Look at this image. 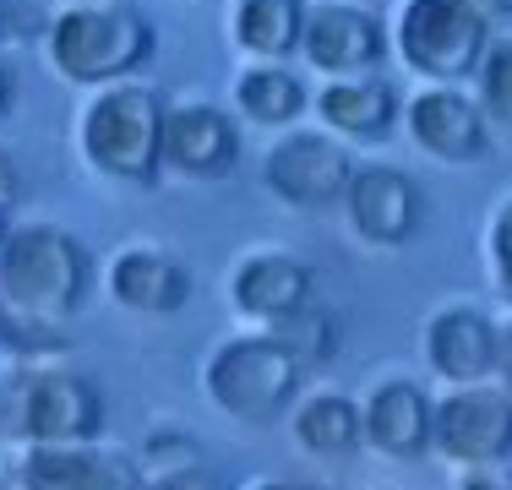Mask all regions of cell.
I'll list each match as a JSON object with an SVG mask.
<instances>
[{
    "label": "cell",
    "mask_w": 512,
    "mask_h": 490,
    "mask_svg": "<svg viewBox=\"0 0 512 490\" xmlns=\"http://www.w3.org/2000/svg\"><path fill=\"white\" fill-rule=\"evenodd\" d=\"M453 490H512V463H496V469H458Z\"/></svg>",
    "instance_id": "484cf974"
},
{
    "label": "cell",
    "mask_w": 512,
    "mask_h": 490,
    "mask_svg": "<svg viewBox=\"0 0 512 490\" xmlns=\"http://www.w3.org/2000/svg\"><path fill=\"white\" fill-rule=\"evenodd\" d=\"M382 490H393V485H382Z\"/></svg>",
    "instance_id": "836d02e7"
},
{
    "label": "cell",
    "mask_w": 512,
    "mask_h": 490,
    "mask_svg": "<svg viewBox=\"0 0 512 490\" xmlns=\"http://www.w3.org/2000/svg\"><path fill=\"white\" fill-rule=\"evenodd\" d=\"M311 365L300 360V349L273 327H246V333L218 338L213 349L202 354V398L213 403L224 420L246 425V431H262V425L289 420L300 387H306Z\"/></svg>",
    "instance_id": "7a4b0ae2"
},
{
    "label": "cell",
    "mask_w": 512,
    "mask_h": 490,
    "mask_svg": "<svg viewBox=\"0 0 512 490\" xmlns=\"http://www.w3.org/2000/svg\"><path fill=\"white\" fill-rule=\"evenodd\" d=\"M104 294L131 316H175L191 300V267L158 240H126L104 262Z\"/></svg>",
    "instance_id": "e0dca14e"
},
{
    "label": "cell",
    "mask_w": 512,
    "mask_h": 490,
    "mask_svg": "<svg viewBox=\"0 0 512 490\" xmlns=\"http://www.w3.org/2000/svg\"><path fill=\"white\" fill-rule=\"evenodd\" d=\"M311 115L322 131H333L338 142H382L398 131L404 115V93L382 77V71H365V77H333L311 93Z\"/></svg>",
    "instance_id": "ac0fdd59"
},
{
    "label": "cell",
    "mask_w": 512,
    "mask_h": 490,
    "mask_svg": "<svg viewBox=\"0 0 512 490\" xmlns=\"http://www.w3.org/2000/svg\"><path fill=\"white\" fill-rule=\"evenodd\" d=\"M436 398L414 376H376L360 392V447L387 463H414L431 452Z\"/></svg>",
    "instance_id": "2e32d148"
},
{
    "label": "cell",
    "mask_w": 512,
    "mask_h": 490,
    "mask_svg": "<svg viewBox=\"0 0 512 490\" xmlns=\"http://www.w3.org/2000/svg\"><path fill=\"white\" fill-rule=\"evenodd\" d=\"M480 262L491 289L512 305V191H502L491 207H485V224H480Z\"/></svg>",
    "instance_id": "603a6c76"
},
{
    "label": "cell",
    "mask_w": 512,
    "mask_h": 490,
    "mask_svg": "<svg viewBox=\"0 0 512 490\" xmlns=\"http://www.w3.org/2000/svg\"><path fill=\"white\" fill-rule=\"evenodd\" d=\"M431 452L447 469H496V463H512V392L502 382L436 392Z\"/></svg>",
    "instance_id": "ba28073f"
},
{
    "label": "cell",
    "mask_w": 512,
    "mask_h": 490,
    "mask_svg": "<svg viewBox=\"0 0 512 490\" xmlns=\"http://www.w3.org/2000/svg\"><path fill=\"white\" fill-rule=\"evenodd\" d=\"M398 126H404V137L431 164H447V169L480 164L491 153V120H485L480 98L463 88V82H420L404 98Z\"/></svg>",
    "instance_id": "30bf717a"
},
{
    "label": "cell",
    "mask_w": 512,
    "mask_h": 490,
    "mask_svg": "<svg viewBox=\"0 0 512 490\" xmlns=\"http://www.w3.org/2000/svg\"><path fill=\"white\" fill-rule=\"evenodd\" d=\"M6 109H11V66L0 60V115H6Z\"/></svg>",
    "instance_id": "4dcf8cb0"
},
{
    "label": "cell",
    "mask_w": 512,
    "mask_h": 490,
    "mask_svg": "<svg viewBox=\"0 0 512 490\" xmlns=\"http://www.w3.org/2000/svg\"><path fill=\"white\" fill-rule=\"evenodd\" d=\"M202 463V447L186 425H153L137 447V469L142 480H158V474H180V469H197Z\"/></svg>",
    "instance_id": "cb8c5ba5"
},
{
    "label": "cell",
    "mask_w": 512,
    "mask_h": 490,
    "mask_svg": "<svg viewBox=\"0 0 512 490\" xmlns=\"http://www.w3.org/2000/svg\"><path fill=\"white\" fill-rule=\"evenodd\" d=\"M387 22L365 0H311L306 28H300V60L322 82L333 77H365L387 60Z\"/></svg>",
    "instance_id": "8fae6325"
},
{
    "label": "cell",
    "mask_w": 512,
    "mask_h": 490,
    "mask_svg": "<svg viewBox=\"0 0 512 490\" xmlns=\"http://www.w3.org/2000/svg\"><path fill=\"white\" fill-rule=\"evenodd\" d=\"M164 104L153 82H109L77 109V153L109 186L153 191L164 180Z\"/></svg>",
    "instance_id": "3957f363"
},
{
    "label": "cell",
    "mask_w": 512,
    "mask_h": 490,
    "mask_svg": "<svg viewBox=\"0 0 512 490\" xmlns=\"http://www.w3.org/2000/svg\"><path fill=\"white\" fill-rule=\"evenodd\" d=\"M153 49L158 33L137 11V0H60L44 28V55L55 77L82 93L137 77L153 60Z\"/></svg>",
    "instance_id": "277c9868"
},
{
    "label": "cell",
    "mask_w": 512,
    "mask_h": 490,
    "mask_svg": "<svg viewBox=\"0 0 512 490\" xmlns=\"http://www.w3.org/2000/svg\"><path fill=\"white\" fill-rule=\"evenodd\" d=\"M229 109L251 126L289 131L311 115V88L289 60H246L229 82Z\"/></svg>",
    "instance_id": "d6986e66"
},
{
    "label": "cell",
    "mask_w": 512,
    "mask_h": 490,
    "mask_svg": "<svg viewBox=\"0 0 512 490\" xmlns=\"http://www.w3.org/2000/svg\"><path fill=\"white\" fill-rule=\"evenodd\" d=\"M93 273H99L93 251L66 224L55 218L11 224V240L0 251V311L66 333V322L88 305Z\"/></svg>",
    "instance_id": "6da1fadb"
},
{
    "label": "cell",
    "mask_w": 512,
    "mask_h": 490,
    "mask_svg": "<svg viewBox=\"0 0 512 490\" xmlns=\"http://www.w3.org/2000/svg\"><path fill=\"white\" fill-rule=\"evenodd\" d=\"M240 490H316V485H306V480H278V474H262V480H246Z\"/></svg>",
    "instance_id": "f546056e"
},
{
    "label": "cell",
    "mask_w": 512,
    "mask_h": 490,
    "mask_svg": "<svg viewBox=\"0 0 512 490\" xmlns=\"http://www.w3.org/2000/svg\"><path fill=\"white\" fill-rule=\"evenodd\" d=\"M240 164V115L213 98L164 104V175L229 180Z\"/></svg>",
    "instance_id": "5bb4252c"
},
{
    "label": "cell",
    "mask_w": 512,
    "mask_h": 490,
    "mask_svg": "<svg viewBox=\"0 0 512 490\" xmlns=\"http://www.w3.org/2000/svg\"><path fill=\"white\" fill-rule=\"evenodd\" d=\"M142 490H229L224 480H218L207 463H197V469H180V474H158V480H142Z\"/></svg>",
    "instance_id": "d4e9b609"
},
{
    "label": "cell",
    "mask_w": 512,
    "mask_h": 490,
    "mask_svg": "<svg viewBox=\"0 0 512 490\" xmlns=\"http://www.w3.org/2000/svg\"><path fill=\"white\" fill-rule=\"evenodd\" d=\"M355 164H360V158L349 153V142H338L333 131L289 126V131H278V142L262 153V186H267V196H278L284 207L322 213V207L344 202Z\"/></svg>",
    "instance_id": "52a82bcc"
},
{
    "label": "cell",
    "mask_w": 512,
    "mask_h": 490,
    "mask_svg": "<svg viewBox=\"0 0 512 490\" xmlns=\"http://www.w3.org/2000/svg\"><path fill=\"white\" fill-rule=\"evenodd\" d=\"M474 98H480V109H485L491 126L512 131V28L496 33L491 49H485L480 71H474Z\"/></svg>",
    "instance_id": "7402d4cb"
},
{
    "label": "cell",
    "mask_w": 512,
    "mask_h": 490,
    "mask_svg": "<svg viewBox=\"0 0 512 490\" xmlns=\"http://www.w3.org/2000/svg\"><path fill=\"white\" fill-rule=\"evenodd\" d=\"M0 420H6V436L22 441V447L99 441L104 436V392L77 365L33 360V365H17V376L0 392Z\"/></svg>",
    "instance_id": "5b68a950"
},
{
    "label": "cell",
    "mask_w": 512,
    "mask_h": 490,
    "mask_svg": "<svg viewBox=\"0 0 512 490\" xmlns=\"http://www.w3.org/2000/svg\"><path fill=\"white\" fill-rule=\"evenodd\" d=\"M474 11L491 22V33H507L512 28V0H474Z\"/></svg>",
    "instance_id": "83f0119b"
},
{
    "label": "cell",
    "mask_w": 512,
    "mask_h": 490,
    "mask_svg": "<svg viewBox=\"0 0 512 490\" xmlns=\"http://www.w3.org/2000/svg\"><path fill=\"white\" fill-rule=\"evenodd\" d=\"M224 294L246 327H289L316 305V267L289 245H246L229 262Z\"/></svg>",
    "instance_id": "9c48e42d"
},
{
    "label": "cell",
    "mask_w": 512,
    "mask_h": 490,
    "mask_svg": "<svg viewBox=\"0 0 512 490\" xmlns=\"http://www.w3.org/2000/svg\"><path fill=\"white\" fill-rule=\"evenodd\" d=\"M491 39L496 33L474 0H398L387 28L398 66L420 82H474Z\"/></svg>",
    "instance_id": "8992f818"
},
{
    "label": "cell",
    "mask_w": 512,
    "mask_h": 490,
    "mask_svg": "<svg viewBox=\"0 0 512 490\" xmlns=\"http://www.w3.org/2000/svg\"><path fill=\"white\" fill-rule=\"evenodd\" d=\"M17 196H22V169H17V158L0 147V213H11Z\"/></svg>",
    "instance_id": "4316f807"
},
{
    "label": "cell",
    "mask_w": 512,
    "mask_h": 490,
    "mask_svg": "<svg viewBox=\"0 0 512 490\" xmlns=\"http://www.w3.org/2000/svg\"><path fill=\"white\" fill-rule=\"evenodd\" d=\"M496 382L512 392V316L502 322V365H496Z\"/></svg>",
    "instance_id": "f1b7e54d"
},
{
    "label": "cell",
    "mask_w": 512,
    "mask_h": 490,
    "mask_svg": "<svg viewBox=\"0 0 512 490\" xmlns=\"http://www.w3.org/2000/svg\"><path fill=\"white\" fill-rule=\"evenodd\" d=\"M289 436L306 458H349L360 452V398L333 387L300 392L289 409Z\"/></svg>",
    "instance_id": "44dd1931"
},
{
    "label": "cell",
    "mask_w": 512,
    "mask_h": 490,
    "mask_svg": "<svg viewBox=\"0 0 512 490\" xmlns=\"http://www.w3.org/2000/svg\"><path fill=\"white\" fill-rule=\"evenodd\" d=\"M311 0H229L224 33L246 60H295Z\"/></svg>",
    "instance_id": "ffe728a7"
},
{
    "label": "cell",
    "mask_w": 512,
    "mask_h": 490,
    "mask_svg": "<svg viewBox=\"0 0 512 490\" xmlns=\"http://www.w3.org/2000/svg\"><path fill=\"white\" fill-rule=\"evenodd\" d=\"M420 354L442 387L496 382V365H502V316H491L474 300L436 305L420 327Z\"/></svg>",
    "instance_id": "7c38bea8"
},
{
    "label": "cell",
    "mask_w": 512,
    "mask_h": 490,
    "mask_svg": "<svg viewBox=\"0 0 512 490\" xmlns=\"http://www.w3.org/2000/svg\"><path fill=\"white\" fill-rule=\"evenodd\" d=\"M6 240H11V213H0V251H6Z\"/></svg>",
    "instance_id": "1f68e13d"
},
{
    "label": "cell",
    "mask_w": 512,
    "mask_h": 490,
    "mask_svg": "<svg viewBox=\"0 0 512 490\" xmlns=\"http://www.w3.org/2000/svg\"><path fill=\"white\" fill-rule=\"evenodd\" d=\"M11 490H142L137 452L109 447V441H50V447H22Z\"/></svg>",
    "instance_id": "9a60e30c"
},
{
    "label": "cell",
    "mask_w": 512,
    "mask_h": 490,
    "mask_svg": "<svg viewBox=\"0 0 512 490\" xmlns=\"http://www.w3.org/2000/svg\"><path fill=\"white\" fill-rule=\"evenodd\" d=\"M344 224L349 235L371 251H398L409 245L414 235L425 229V191L409 169L398 164H355L349 175V191H344Z\"/></svg>",
    "instance_id": "4fadbf2b"
},
{
    "label": "cell",
    "mask_w": 512,
    "mask_h": 490,
    "mask_svg": "<svg viewBox=\"0 0 512 490\" xmlns=\"http://www.w3.org/2000/svg\"><path fill=\"white\" fill-rule=\"evenodd\" d=\"M0 39H6V0H0Z\"/></svg>",
    "instance_id": "d6a6232c"
}]
</instances>
